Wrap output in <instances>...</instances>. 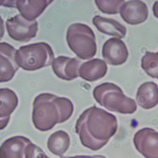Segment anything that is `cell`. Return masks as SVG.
I'll return each mask as SVG.
<instances>
[{
    "instance_id": "1",
    "label": "cell",
    "mask_w": 158,
    "mask_h": 158,
    "mask_svg": "<svg viewBox=\"0 0 158 158\" xmlns=\"http://www.w3.org/2000/svg\"><path fill=\"white\" fill-rule=\"evenodd\" d=\"M75 129L81 144L96 151L105 146L116 134L117 120L114 114L94 105L79 116Z\"/></svg>"
},
{
    "instance_id": "2",
    "label": "cell",
    "mask_w": 158,
    "mask_h": 158,
    "mask_svg": "<svg viewBox=\"0 0 158 158\" xmlns=\"http://www.w3.org/2000/svg\"><path fill=\"white\" fill-rule=\"evenodd\" d=\"M73 111V104L67 98L41 93L33 101L32 123L39 131L46 132L68 120Z\"/></svg>"
},
{
    "instance_id": "3",
    "label": "cell",
    "mask_w": 158,
    "mask_h": 158,
    "mask_svg": "<svg viewBox=\"0 0 158 158\" xmlns=\"http://www.w3.org/2000/svg\"><path fill=\"white\" fill-rule=\"evenodd\" d=\"M93 95L101 106L109 111L124 114H131L137 110L135 100L125 96L114 83L105 82L94 87Z\"/></svg>"
},
{
    "instance_id": "4",
    "label": "cell",
    "mask_w": 158,
    "mask_h": 158,
    "mask_svg": "<svg viewBox=\"0 0 158 158\" xmlns=\"http://www.w3.org/2000/svg\"><path fill=\"white\" fill-rule=\"evenodd\" d=\"M54 59L53 50L44 42L21 46L16 53L17 65L25 71H36L49 66Z\"/></svg>"
},
{
    "instance_id": "5",
    "label": "cell",
    "mask_w": 158,
    "mask_h": 158,
    "mask_svg": "<svg viewBox=\"0 0 158 158\" xmlns=\"http://www.w3.org/2000/svg\"><path fill=\"white\" fill-rule=\"evenodd\" d=\"M66 41L70 50L79 58L86 60L97 52L96 36L93 29L82 23H74L67 29Z\"/></svg>"
},
{
    "instance_id": "6",
    "label": "cell",
    "mask_w": 158,
    "mask_h": 158,
    "mask_svg": "<svg viewBox=\"0 0 158 158\" xmlns=\"http://www.w3.org/2000/svg\"><path fill=\"white\" fill-rule=\"evenodd\" d=\"M6 27L9 37L19 42H28L36 36L38 21H29L21 15L10 17L6 22Z\"/></svg>"
},
{
    "instance_id": "7",
    "label": "cell",
    "mask_w": 158,
    "mask_h": 158,
    "mask_svg": "<svg viewBox=\"0 0 158 158\" xmlns=\"http://www.w3.org/2000/svg\"><path fill=\"white\" fill-rule=\"evenodd\" d=\"M136 149L146 158H158V132L150 128L140 129L135 134Z\"/></svg>"
},
{
    "instance_id": "8",
    "label": "cell",
    "mask_w": 158,
    "mask_h": 158,
    "mask_svg": "<svg viewBox=\"0 0 158 158\" xmlns=\"http://www.w3.org/2000/svg\"><path fill=\"white\" fill-rule=\"evenodd\" d=\"M102 55L106 62L116 66L127 62L129 52L124 42L120 39L110 38L102 46Z\"/></svg>"
},
{
    "instance_id": "9",
    "label": "cell",
    "mask_w": 158,
    "mask_h": 158,
    "mask_svg": "<svg viewBox=\"0 0 158 158\" xmlns=\"http://www.w3.org/2000/svg\"><path fill=\"white\" fill-rule=\"evenodd\" d=\"M16 50L10 44L5 42L0 43V82L4 83L12 79L19 69L16 61Z\"/></svg>"
},
{
    "instance_id": "10",
    "label": "cell",
    "mask_w": 158,
    "mask_h": 158,
    "mask_svg": "<svg viewBox=\"0 0 158 158\" xmlns=\"http://www.w3.org/2000/svg\"><path fill=\"white\" fill-rule=\"evenodd\" d=\"M120 13L123 20L127 24L138 25L147 20L148 16V9L142 1H128L122 5Z\"/></svg>"
},
{
    "instance_id": "11",
    "label": "cell",
    "mask_w": 158,
    "mask_h": 158,
    "mask_svg": "<svg viewBox=\"0 0 158 158\" xmlns=\"http://www.w3.org/2000/svg\"><path fill=\"white\" fill-rule=\"evenodd\" d=\"M7 7L18 9L22 16L29 21H35L53 2L52 0H17L10 1Z\"/></svg>"
},
{
    "instance_id": "12",
    "label": "cell",
    "mask_w": 158,
    "mask_h": 158,
    "mask_svg": "<svg viewBox=\"0 0 158 158\" xmlns=\"http://www.w3.org/2000/svg\"><path fill=\"white\" fill-rule=\"evenodd\" d=\"M51 64L55 74L60 79L70 81L79 76V61L76 58L59 56Z\"/></svg>"
},
{
    "instance_id": "13",
    "label": "cell",
    "mask_w": 158,
    "mask_h": 158,
    "mask_svg": "<svg viewBox=\"0 0 158 158\" xmlns=\"http://www.w3.org/2000/svg\"><path fill=\"white\" fill-rule=\"evenodd\" d=\"M32 143L29 139L22 136L10 137L0 147V158H25V150Z\"/></svg>"
},
{
    "instance_id": "14",
    "label": "cell",
    "mask_w": 158,
    "mask_h": 158,
    "mask_svg": "<svg viewBox=\"0 0 158 158\" xmlns=\"http://www.w3.org/2000/svg\"><path fill=\"white\" fill-rule=\"evenodd\" d=\"M0 102V129L3 130L8 124L10 115L18 105V98L11 89L1 88Z\"/></svg>"
},
{
    "instance_id": "15",
    "label": "cell",
    "mask_w": 158,
    "mask_h": 158,
    "mask_svg": "<svg viewBox=\"0 0 158 158\" xmlns=\"http://www.w3.org/2000/svg\"><path fill=\"white\" fill-rule=\"evenodd\" d=\"M106 63L100 59H93L83 63L79 69V76L88 82H95L106 74Z\"/></svg>"
},
{
    "instance_id": "16",
    "label": "cell",
    "mask_w": 158,
    "mask_h": 158,
    "mask_svg": "<svg viewBox=\"0 0 158 158\" xmlns=\"http://www.w3.org/2000/svg\"><path fill=\"white\" fill-rule=\"evenodd\" d=\"M136 101L142 108L150 109L158 104V86L154 82L143 83L137 89Z\"/></svg>"
},
{
    "instance_id": "17",
    "label": "cell",
    "mask_w": 158,
    "mask_h": 158,
    "mask_svg": "<svg viewBox=\"0 0 158 158\" xmlns=\"http://www.w3.org/2000/svg\"><path fill=\"white\" fill-rule=\"evenodd\" d=\"M92 23L100 32L118 39L124 38L127 33L124 25L114 19L96 15L92 19Z\"/></svg>"
},
{
    "instance_id": "18",
    "label": "cell",
    "mask_w": 158,
    "mask_h": 158,
    "mask_svg": "<svg viewBox=\"0 0 158 158\" xmlns=\"http://www.w3.org/2000/svg\"><path fill=\"white\" fill-rule=\"evenodd\" d=\"M70 144V136L63 131H58L51 134L47 141V147L50 152L60 157L68 150Z\"/></svg>"
},
{
    "instance_id": "19",
    "label": "cell",
    "mask_w": 158,
    "mask_h": 158,
    "mask_svg": "<svg viewBox=\"0 0 158 158\" xmlns=\"http://www.w3.org/2000/svg\"><path fill=\"white\" fill-rule=\"evenodd\" d=\"M142 69L151 77L158 79V52H146L142 59Z\"/></svg>"
},
{
    "instance_id": "20",
    "label": "cell",
    "mask_w": 158,
    "mask_h": 158,
    "mask_svg": "<svg viewBox=\"0 0 158 158\" xmlns=\"http://www.w3.org/2000/svg\"><path fill=\"white\" fill-rule=\"evenodd\" d=\"M125 3L124 0H96L97 8L103 13L116 15L120 12L122 5Z\"/></svg>"
},
{
    "instance_id": "21",
    "label": "cell",
    "mask_w": 158,
    "mask_h": 158,
    "mask_svg": "<svg viewBox=\"0 0 158 158\" xmlns=\"http://www.w3.org/2000/svg\"><path fill=\"white\" fill-rule=\"evenodd\" d=\"M25 158H50L38 146L32 143L29 144L25 150Z\"/></svg>"
},
{
    "instance_id": "22",
    "label": "cell",
    "mask_w": 158,
    "mask_h": 158,
    "mask_svg": "<svg viewBox=\"0 0 158 158\" xmlns=\"http://www.w3.org/2000/svg\"><path fill=\"white\" fill-rule=\"evenodd\" d=\"M60 158H106L103 155H94V156H83V155H77L75 156H62Z\"/></svg>"
},
{
    "instance_id": "23",
    "label": "cell",
    "mask_w": 158,
    "mask_h": 158,
    "mask_svg": "<svg viewBox=\"0 0 158 158\" xmlns=\"http://www.w3.org/2000/svg\"><path fill=\"white\" fill-rule=\"evenodd\" d=\"M152 11H153V13H154L155 17L158 19V1H155L153 5Z\"/></svg>"
}]
</instances>
